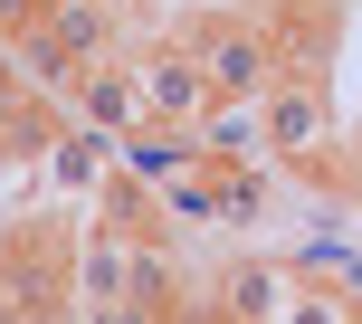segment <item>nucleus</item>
Returning <instances> with one entry per match:
<instances>
[{"label": "nucleus", "instance_id": "obj_9", "mask_svg": "<svg viewBox=\"0 0 362 324\" xmlns=\"http://www.w3.org/2000/svg\"><path fill=\"white\" fill-rule=\"evenodd\" d=\"M353 324H362V315H353Z\"/></svg>", "mask_w": 362, "mask_h": 324}, {"label": "nucleus", "instance_id": "obj_8", "mask_svg": "<svg viewBox=\"0 0 362 324\" xmlns=\"http://www.w3.org/2000/svg\"><path fill=\"white\" fill-rule=\"evenodd\" d=\"M276 324H353V296H325V287H296L286 306H276Z\"/></svg>", "mask_w": 362, "mask_h": 324}, {"label": "nucleus", "instance_id": "obj_3", "mask_svg": "<svg viewBox=\"0 0 362 324\" xmlns=\"http://www.w3.org/2000/svg\"><path fill=\"white\" fill-rule=\"evenodd\" d=\"M134 76H144V115H153V125H172V134H191L200 115L219 105V86H210V67H200V48H153Z\"/></svg>", "mask_w": 362, "mask_h": 324}, {"label": "nucleus", "instance_id": "obj_5", "mask_svg": "<svg viewBox=\"0 0 362 324\" xmlns=\"http://www.w3.org/2000/svg\"><path fill=\"white\" fill-rule=\"evenodd\" d=\"M191 153L210 162V172H238V162H267L276 144H267V105L257 96H219L210 115L191 125Z\"/></svg>", "mask_w": 362, "mask_h": 324}, {"label": "nucleus", "instance_id": "obj_4", "mask_svg": "<svg viewBox=\"0 0 362 324\" xmlns=\"http://www.w3.org/2000/svg\"><path fill=\"white\" fill-rule=\"evenodd\" d=\"M67 115H76V125H95V134H134V125H153V115H144V76H134L124 57H95V67H76Z\"/></svg>", "mask_w": 362, "mask_h": 324}, {"label": "nucleus", "instance_id": "obj_2", "mask_svg": "<svg viewBox=\"0 0 362 324\" xmlns=\"http://www.w3.org/2000/svg\"><path fill=\"white\" fill-rule=\"evenodd\" d=\"M257 105H267V144L286 153V162H325V153H334V96H325V76H315V67L276 76Z\"/></svg>", "mask_w": 362, "mask_h": 324}, {"label": "nucleus", "instance_id": "obj_6", "mask_svg": "<svg viewBox=\"0 0 362 324\" xmlns=\"http://www.w3.org/2000/svg\"><path fill=\"white\" fill-rule=\"evenodd\" d=\"M134 277H144V238H124V229L86 238V248L67 258V287L86 296V306H124V296H134Z\"/></svg>", "mask_w": 362, "mask_h": 324}, {"label": "nucleus", "instance_id": "obj_7", "mask_svg": "<svg viewBox=\"0 0 362 324\" xmlns=\"http://www.w3.org/2000/svg\"><path fill=\"white\" fill-rule=\"evenodd\" d=\"M48 181H57V191H105V181H115V134L67 125V134L48 144Z\"/></svg>", "mask_w": 362, "mask_h": 324}, {"label": "nucleus", "instance_id": "obj_1", "mask_svg": "<svg viewBox=\"0 0 362 324\" xmlns=\"http://www.w3.org/2000/svg\"><path fill=\"white\" fill-rule=\"evenodd\" d=\"M200 67H210L219 96H267L286 76V38L257 29V19H210L200 29Z\"/></svg>", "mask_w": 362, "mask_h": 324}]
</instances>
